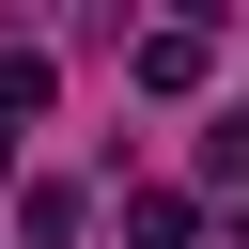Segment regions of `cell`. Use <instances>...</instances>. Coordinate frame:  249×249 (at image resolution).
Listing matches in <instances>:
<instances>
[{
  "label": "cell",
  "instance_id": "2",
  "mask_svg": "<svg viewBox=\"0 0 249 249\" xmlns=\"http://www.w3.org/2000/svg\"><path fill=\"white\" fill-rule=\"evenodd\" d=\"M124 233H140V249H187L202 218H187V187H140V202H124Z\"/></svg>",
  "mask_w": 249,
  "mask_h": 249
},
{
  "label": "cell",
  "instance_id": "3",
  "mask_svg": "<svg viewBox=\"0 0 249 249\" xmlns=\"http://www.w3.org/2000/svg\"><path fill=\"white\" fill-rule=\"evenodd\" d=\"M31 109H47V47H0V140H16Z\"/></svg>",
  "mask_w": 249,
  "mask_h": 249
},
{
  "label": "cell",
  "instance_id": "1",
  "mask_svg": "<svg viewBox=\"0 0 249 249\" xmlns=\"http://www.w3.org/2000/svg\"><path fill=\"white\" fill-rule=\"evenodd\" d=\"M202 62H218V31H187V16L124 47V78H140V93H202Z\"/></svg>",
  "mask_w": 249,
  "mask_h": 249
}]
</instances>
